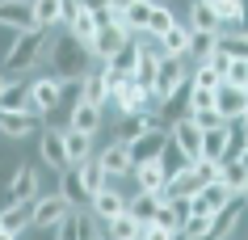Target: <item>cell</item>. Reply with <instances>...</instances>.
Returning a JSON list of instances; mask_svg holds the SVG:
<instances>
[{"label": "cell", "instance_id": "6da1fadb", "mask_svg": "<svg viewBox=\"0 0 248 240\" xmlns=\"http://www.w3.org/2000/svg\"><path fill=\"white\" fill-rule=\"evenodd\" d=\"M42 59L55 67V80H80L93 64H97V59H93V51L76 38V34H67L63 26L51 30V38H46V51H42Z\"/></svg>", "mask_w": 248, "mask_h": 240}, {"label": "cell", "instance_id": "7a4b0ae2", "mask_svg": "<svg viewBox=\"0 0 248 240\" xmlns=\"http://www.w3.org/2000/svg\"><path fill=\"white\" fill-rule=\"evenodd\" d=\"M46 38H51V30H38V26H30V30H21V34H13L9 55H4V72L21 76L26 67H38V64H42V51H46Z\"/></svg>", "mask_w": 248, "mask_h": 240}, {"label": "cell", "instance_id": "3957f363", "mask_svg": "<svg viewBox=\"0 0 248 240\" xmlns=\"http://www.w3.org/2000/svg\"><path fill=\"white\" fill-rule=\"evenodd\" d=\"M181 84H189V59H172V55H164L160 67H156V84H152V93L160 97V106H164Z\"/></svg>", "mask_w": 248, "mask_h": 240}, {"label": "cell", "instance_id": "277c9868", "mask_svg": "<svg viewBox=\"0 0 248 240\" xmlns=\"http://www.w3.org/2000/svg\"><path fill=\"white\" fill-rule=\"evenodd\" d=\"M169 144L177 147L189 164H194V160L202 156V127H198L189 114H185V118H172V122H169Z\"/></svg>", "mask_w": 248, "mask_h": 240}, {"label": "cell", "instance_id": "5b68a950", "mask_svg": "<svg viewBox=\"0 0 248 240\" xmlns=\"http://www.w3.org/2000/svg\"><path fill=\"white\" fill-rule=\"evenodd\" d=\"M0 110H21V114H30V118H42L38 101L30 97V80L26 76L4 80V89H0Z\"/></svg>", "mask_w": 248, "mask_h": 240}, {"label": "cell", "instance_id": "8992f818", "mask_svg": "<svg viewBox=\"0 0 248 240\" xmlns=\"http://www.w3.org/2000/svg\"><path fill=\"white\" fill-rule=\"evenodd\" d=\"M38 156H42V164H46L51 173H63V169H72L67 147H63V131H55V127H42V131H38Z\"/></svg>", "mask_w": 248, "mask_h": 240}, {"label": "cell", "instance_id": "52a82bcc", "mask_svg": "<svg viewBox=\"0 0 248 240\" xmlns=\"http://www.w3.org/2000/svg\"><path fill=\"white\" fill-rule=\"evenodd\" d=\"M227 202H232V190H227L219 177H215V181H206V186H202L194 198H189V215H210V219H215V215H219Z\"/></svg>", "mask_w": 248, "mask_h": 240}, {"label": "cell", "instance_id": "ba28073f", "mask_svg": "<svg viewBox=\"0 0 248 240\" xmlns=\"http://www.w3.org/2000/svg\"><path fill=\"white\" fill-rule=\"evenodd\" d=\"M109 101H114L118 114H143L147 110V93L135 84L131 76L126 80H109Z\"/></svg>", "mask_w": 248, "mask_h": 240}, {"label": "cell", "instance_id": "9c48e42d", "mask_svg": "<svg viewBox=\"0 0 248 240\" xmlns=\"http://www.w3.org/2000/svg\"><path fill=\"white\" fill-rule=\"evenodd\" d=\"M72 211V202L55 190V194H38L34 198V215H30V227H55L63 215Z\"/></svg>", "mask_w": 248, "mask_h": 240}, {"label": "cell", "instance_id": "30bf717a", "mask_svg": "<svg viewBox=\"0 0 248 240\" xmlns=\"http://www.w3.org/2000/svg\"><path fill=\"white\" fill-rule=\"evenodd\" d=\"M126 147H131V160H135V164H143V160H160V152L169 147V127H147V131L135 135Z\"/></svg>", "mask_w": 248, "mask_h": 240}, {"label": "cell", "instance_id": "8fae6325", "mask_svg": "<svg viewBox=\"0 0 248 240\" xmlns=\"http://www.w3.org/2000/svg\"><path fill=\"white\" fill-rule=\"evenodd\" d=\"M105 72H109V80H126V76H135V67H139V34H131V38L122 42L109 59H105Z\"/></svg>", "mask_w": 248, "mask_h": 240}, {"label": "cell", "instance_id": "7c38bea8", "mask_svg": "<svg viewBox=\"0 0 248 240\" xmlns=\"http://www.w3.org/2000/svg\"><path fill=\"white\" fill-rule=\"evenodd\" d=\"M80 101H89V106H109V72L101 64H93L84 76H80Z\"/></svg>", "mask_w": 248, "mask_h": 240}, {"label": "cell", "instance_id": "4fadbf2b", "mask_svg": "<svg viewBox=\"0 0 248 240\" xmlns=\"http://www.w3.org/2000/svg\"><path fill=\"white\" fill-rule=\"evenodd\" d=\"M89 211L97 215V219H114V215H122L126 211V190L118 186V181H109V186H101L97 194H93V202H89Z\"/></svg>", "mask_w": 248, "mask_h": 240}, {"label": "cell", "instance_id": "5bb4252c", "mask_svg": "<svg viewBox=\"0 0 248 240\" xmlns=\"http://www.w3.org/2000/svg\"><path fill=\"white\" fill-rule=\"evenodd\" d=\"M97 160H101V169L109 173V181H122V177H131V173H135L131 147H126V144H118V139H114V144H105Z\"/></svg>", "mask_w": 248, "mask_h": 240}, {"label": "cell", "instance_id": "9a60e30c", "mask_svg": "<svg viewBox=\"0 0 248 240\" xmlns=\"http://www.w3.org/2000/svg\"><path fill=\"white\" fill-rule=\"evenodd\" d=\"M38 198V169L34 164H13V177H9V202H34Z\"/></svg>", "mask_w": 248, "mask_h": 240}, {"label": "cell", "instance_id": "2e32d148", "mask_svg": "<svg viewBox=\"0 0 248 240\" xmlns=\"http://www.w3.org/2000/svg\"><path fill=\"white\" fill-rule=\"evenodd\" d=\"M30 9H34V26L38 30H59L67 21L72 0H30Z\"/></svg>", "mask_w": 248, "mask_h": 240}, {"label": "cell", "instance_id": "e0dca14e", "mask_svg": "<svg viewBox=\"0 0 248 240\" xmlns=\"http://www.w3.org/2000/svg\"><path fill=\"white\" fill-rule=\"evenodd\" d=\"M63 30H67V34H76V38H80V42H84V47L93 51V38H97V17H93L89 9H84V4H76V0H72V9H67V21H63Z\"/></svg>", "mask_w": 248, "mask_h": 240}, {"label": "cell", "instance_id": "ac0fdd59", "mask_svg": "<svg viewBox=\"0 0 248 240\" xmlns=\"http://www.w3.org/2000/svg\"><path fill=\"white\" fill-rule=\"evenodd\" d=\"M244 106H248V93L240 84H219V89H215V110L223 114V122H235L244 114Z\"/></svg>", "mask_w": 248, "mask_h": 240}, {"label": "cell", "instance_id": "d6986e66", "mask_svg": "<svg viewBox=\"0 0 248 240\" xmlns=\"http://www.w3.org/2000/svg\"><path fill=\"white\" fill-rule=\"evenodd\" d=\"M135 190H143V194H164L169 186V173H164V164L160 160H143V164H135Z\"/></svg>", "mask_w": 248, "mask_h": 240}, {"label": "cell", "instance_id": "ffe728a7", "mask_svg": "<svg viewBox=\"0 0 248 240\" xmlns=\"http://www.w3.org/2000/svg\"><path fill=\"white\" fill-rule=\"evenodd\" d=\"M34 131H42V118H30L21 110H0V135L4 139H26Z\"/></svg>", "mask_w": 248, "mask_h": 240}, {"label": "cell", "instance_id": "44dd1931", "mask_svg": "<svg viewBox=\"0 0 248 240\" xmlns=\"http://www.w3.org/2000/svg\"><path fill=\"white\" fill-rule=\"evenodd\" d=\"M0 26L21 34V30L34 26V9H30V0H0Z\"/></svg>", "mask_w": 248, "mask_h": 240}, {"label": "cell", "instance_id": "7402d4cb", "mask_svg": "<svg viewBox=\"0 0 248 240\" xmlns=\"http://www.w3.org/2000/svg\"><path fill=\"white\" fill-rule=\"evenodd\" d=\"M59 89H63V80H55V76H38V80H30V97L38 101L42 118L59 110Z\"/></svg>", "mask_w": 248, "mask_h": 240}, {"label": "cell", "instance_id": "603a6c76", "mask_svg": "<svg viewBox=\"0 0 248 240\" xmlns=\"http://www.w3.org/2000/svg\"><path fill=\"white\" fill-rule=\"evenodd\" d=\"M126 38H131V30H122V26H97V38H93V59H97V64H105V59H109V55H114Z\"/></svg>", "mask_w": 248, "mask_h": 240}, {"label": "cell", "instance_id": "cb8c5ba5", "mask_svg": "<svg viewBox=\"0 0 248 240\" xmlns=\"http://www.w3.org/2000/svg\"><path fill=\"white\" fill-rule=\"evenodd\" d=\"M215 51H223L227 59H248V30L223 26L219 34H215Z\"/></svg>", "mask_w": 248, "mask_h": 240}, {"label": "cell", "instance_id": "d4e9b609", "mask_svg": "<svg viewBox=\"0 0 248 240\" xmlns=\"http://www.w3.org/2000/svg\"><path fill=\"white\" fill-rule=\"evenodd\" d=\"M156 47H160V55H172V59H185L189 55V26H169L164 34L156 38Z\"/></svg>", "mask_w": 248, "mask_h": 240}, {"label": "cell", "instance_id": "484cf974", "mask_svg": "<svg viewBox=\"0 0 248 240\" xmlns=\"http://www.w3.org/2000/svg\"><path fill=\"white\" fill-rule=\"evenodd\" d=\"M67 127H72V131H84V135H97V131H101V106L76 101L72 114H67Z\"/></svg>", "mask_w": 248, "mask_h": 240}, {"label": "cell", "instance_id": "4316f807", "mask_svg": "<svg viewBox=\"0 0 248 240\" xmlns=\"http://www.w3.org/2000/svg\"><path fill=\"white\" fill-rule=\"evenodd\" d=\"M160 198H164V194H143V190H135L131 198H126V211L135 215V224H139V227H147L152 219H156V211H160Z\"/></svg>", "mask_w": 248, "mask_h": 240}, {"label": "cell", "instance_id": "83f0119b", "mask_svg": "<svg viewBox=\"0 0 248 240\" xmlns=\"http://www.w3.org/2000/svg\"><path fill=\"white\" fill-rule=\"evenodd\" d=\"M30 215H34V202H4V207H0V227L21 236L30 227Z\"/></svg>", "mask_w": 248, "mask_h": 240}, {"label": "cell", "instance_id": "f1b7e54d", "mask_svg": "<svg viewBox=\"0 0 248 240\" xmlns=\"http://www.w3.org/2000/svg\"><path fill=\"white\" fill-rule=\"evenodd\" d=\"M59 194H63L72 207H89V202H93V194L84 190V181H80V173H76V164L59 173Z\"/></svg>", "mask_w": 248, "mask_h": 240}, {"label": "cell", "instance_id": "f546056e", "mask_svg": "<svg viewBox=\"0 0 248 240\" xmlns=\"http://www.w3.org/2000/svg\"><path fill=\"white\" fill-rule=\"evenodd\" d=\"M189 30H202V34H219V17H215V9H210L206 0H189V21H185Z\"/></svg>", "mask_w": 248, "mask_h": 240}, {"label": "cell", "instance_id": "4dcf8cb0", "mask_svg": "<svg viewBox=\"0 0 248 240\" xmlns=\"http://www.w3.org/2000/svg\"><path fill=\"white\" fill-rule=\"evenodd\" d=\"M105 240H139V232L143 227L135 224V215L131 211H122V215H114V219H105Z\"/></svg>", "mask_w": 248, "mask_h": 240}, {"label": "cell", "instance_id": "1f68e13d", "mask_svg": "<svg viewBox=\"0 0 248 240\" xmlns=\"http://www.w3.org/2000/svg\"><path fill=\"white\" fill-rule=\"evenodd\" d=\"M169 26H177V13H172L164 0H156V4H152V17H147V26H143V34H139V38H160Z\"/></svg>", "mask_w": 248, "mask_h": 240}, {"label": "cell", "instance_id": "d6a6232c", "mask_svg": "<svg viewBox=\"0 0 248 240\" xmlns=\"http://www.w3.org/2000/svg\"><path fill=\"white\" fill-rule=\"evenodd\" d=\"M63 147H67V160H72V164H84V160L93 156V135L67 127V131H63Z\"/></svg>", "mask_w": 248, "mask_h": 240}, {"label": "cell", "instance_id": "836d02e7", "mask_svg": "<svg viewBox=\"0 0 248 240\" xmlns=\"http://www.w3.org/2000/svg\"><path fill=\"white\" fill-rule=\"evenodd\" d=\"M215 17H219V26H240L248 17V0H206Z\"/></svg>", "mask_w": 248, "mask_h": 240}, {"label": "cell", "instance_id": "e575fe53", "mask_svg": "<svg viewBox=\"0 0 248 240\" xmlns=\"http://www.w3.org/2000/svg\"><path fill=\"white\" fill-rule=\"evenodd\" d=\"M223 152H227V127H210V131H202V156H198V160H215V164H219Z\"/></svg>", "mask_w": 248, "mask_h": 240}, {"label": "cell", "instance_id": "d590c367", "mask_svg": "<svg viewBox=\"0 0 248 240\" xmlns=\"http://www.w3.org/2000/svg\"><path fill=\"white\" fill-rule=\"evenodd\" d=\"M76 173H80V181H84V190H89V194H97L101 186H109V173L101 169V160H97V156H89L84 164H76Z\"/></svg>", "mask_w": 248, "mask_h": 240}, {"label": "cell", "instance_id": "8d00e7d4", "mask_svg": "<svg viewBox=\"0 0 248 240\" xmlns=\"http://www.w3.org/2000/svg\"><path fill=\"white\" fill-rule=\"evenodd\" d=\"M189 84H194V89H206V93H215V89L223 84V76H219V67H210L206 59H202V64H189Z\"/></svg>", "mask_w": 248, "mask_h": 240}, {"label": "cell", "instance_id": "74e56055", "mask_svg": "<svg viewBox=\"0 0 248 240\" xmlns=\"http://www.w3.org/2000/svg\"><path fill=\"white\" fill-rule=\"evenodd\" d=\"M152 4L156 0H131L122 13H126V30L131 34H143V26H147V17H152Z\"/></svg>", "mask_w": 248, "mask_h": 240}, {"label": "cell", "instance_id": "f35d334b", "mask_svg": "<svg viewBox=\"0 0 248 240\" xmlns=\"http://www.w3.org/2000/svg\"><path fill=\"white\" fill-rule=\"evenodd\" d=\"M206 236H210V215H189L177 227V240H206Z\"/></svg>", "mask_w": 248, "mask_h": 240}, {"label": "cell", "instance_id": "ab89813d", "mask_svg": "<svg viewBox=\"0 0 248 240\" xmlns=\"http://www.w3.org/2000/svg\"><path fill=\"white\" fill-rule=\"evenodd\" d=\"M51 232H55V240H80V207H72Z\"/></svg>", "mask_w": 248, "mask_h": 240}, {"label": "cell", "instance_id": "60d3db41", "mask_svg": "<svg viewBox=\"0 0 248 240\" xmlns=\"http://www.w3.org/2000/svg\"><path fill=\"white\" fill-rule=\"evenodd\" d=\"M223 84H240V89H244V84H248V59H227V67H223Z\"/></svg>", "mask_w": 248, "mask_h": 240}, {"label": "cell", "instance_id": "b9f144b4", "mask_svg": "<svg viewBox=\"0 0 248 240\" xmlns=\"http://www.w3.org/2000/svg\"><path fill=\"white\" fill-rule=\"evenodd\" d=\"M189 118H194L198 127H202V131H210V127H227V122H223V114H219L215 106H210V110H194Z\"/></svg>", "mask_w": 248, "mask_h": 240}, {"label": "cell", "instance_id": "7bdbcfd3", "mask_svg": "<svg viewBox=\"0 0 248 240\" xmlns=\"http://www.w3.org/2000/svg\"><path fill=\"white\" fill-rule=\"evenodd\" d=\"M139 240H177V227H164V224H147L139 232Z\"/></svg>", "mask_w": 248, "mask_h": 240}, {"label": "cell", "instance_id": "ee69618b", "mask_svg": "<svg viewBox=\"0 0 248 240\" xmlns=\"http://www.w3.org/2000/svg\"><path fill=\"white\" fill-rule=\"evenodd\" d=\"M235 122H240V127H244V131H248V106H244V114H240V118H235Z\"/></svg>", "mask_w": 248, "mask_h": 240}, {"label": "cell", "instance_id": "f6af8a7d", "mask_svg": "<svg viewBox=\"0 0 248 240\" xmlns=\"http://www.w3.org/2000/svg\"><path fill=\"white\" fill-rule=\"evenodd\" d=\"M0 240H17V232H4V227H0Z\"/></svg>", "mask_w": 248, "mask_h": 240}, {"label": "cell", "instance_id": "bcb514c9", "mask_svg": "<svg viewBox=\"0 0 248 240\" xmlns=\"http://www.w3.org/2000/svg\"><path fill=\"white\" fill-rule=\"evenodd\" d=\"M109 4H114V9H126V4H131V0H109Z\"/></svg>", "mask_w": 248, "mask_h": 240}, {"label": "cell", "instance_id": "7dc6e473", "mask_svg": "<svg viewBox=\"0 0 248 240\" xmlns=\"http://www.w3.org/2000/svg\"><path fill=\"white\" fill-rule=\"evenodd\" d=\"M4 80H9V76H4V72H0V89H4Z\"/></svg>", "mask_w": 248, "mask_h": 240}, {"label": "cell", "instance_id": "c3c4849f", "mask_svg": "<svg viewBox=\"0 0 248 240\" xmlns=\"http://www.w3.org/2000/svg\"><path fill=\"white\" fill-rule=\"evenodd\" d=\"M244 156H248V147H244Z\"/></svg>", "mask_w": 248, "mask_h": 240}, {"label": "cell", "instance_id": "681fc988", "mask_svg": "<svg viewBox=\"0 0 248 240\" xmlns=\"http://www.w3.org/2000/svg\"><path fill=\"white\" fill-rule=\"evenodd\" d=\"M97 240H105V236H97Z\"/></svg>", "mask_w": 248, "mask_h": 240}]
</instances>
